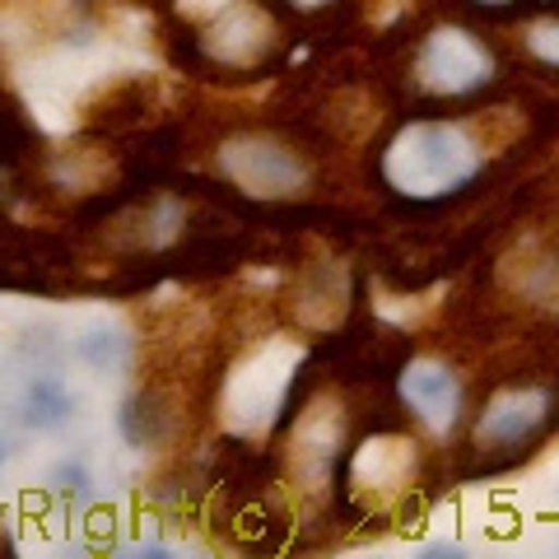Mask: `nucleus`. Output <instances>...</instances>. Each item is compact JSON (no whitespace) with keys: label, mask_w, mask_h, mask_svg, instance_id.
<instances>
[{"label":"nucleus","mask_w":559,"mask_h":559,"mask_svg":"<svg viewBox=\"0 0 559 559\" xmlns=\"http://www.w3.org/2000/svg\"><path fill=\"white\" fill-rule=\"evenodd\" d=\"M485 5H509V0H485Z\"/></svg>","instance_id":"10"},{"label":"nucleus","mask_w":559,"mask_h":559,"mask_svg":"<svg viewBox=\"0 0 559 559\" xmlns=\"http://www.w3.org/2000/svg\"><path fill=\"white\" fill-rule=\"evenodd\" d=\"M527 43H532L536 57H546L550 66H559V24H536Z\"/></svg>","instance_id":"7"},{"label":"nucleus","mask_w":559,"mask_h":559,"mask_svg":"<svg viewBox=\"0 0 559 559\" xmlns=\"http://www.w3.org/2000/svg\"><path fill=\"white\" fill-rule=\"evenodd\" d=\"M419 80L439 94H466L480 80H489L485 47L462 28H439L419 51Z\"/></svg>","instance_id":"2"},{"label":"nucleus","mask_w":559,"mask_h":559,"mask_svg":"<svg viewBox=\"0 0 559 559\" xmlns=\"http://www.w3.org/2000/svg\"><path fill=\"white\" fill-rule=\"evenodd\" d=\"M546 406H550V396L546 392H536V388H513V392H503L495 396L485 406L480 415V425H476V439L489 443V448H513L522 443L527 433L546 419Z\"/></svg>","instance_id":"3"},{"label":"nucleus","mask_w":559,"mask_h":559,"mask_svg":"<svg viewBox=\"0 0 559 559\" xmlns=\"http://www.w3.org/2000/svg\"><path fill=\"white\" fill-rule=\"evenodd\" d=\"M401 396H406L411 411L425 415L429 425H448V419L457 415V401H462L457 378H452L443 364H429V359H419L401 373Z\"/></svg>","instance_id":"4"},{"label":"nucleus","mask_w":559,"mask_h":559,"mask_svg":"<svg viewBox=\"0 0 559 559\" xmlns=\"http://www.w3.org/2000/svg\"><path fill=\"white\" fill-rule=\"evenodd\" d=\"M75 355L90 364V369H112V364L127 355V341H121V331H112V326H90L75 341Z\"/></svg>","instance_id":"6"},{"label":"nucleus","mask_w":559,"mask_h":559,"mask_svg":"<svg viewBox=\"0 0 559 559\" xmlns=\"http://www.w3.org/2000/svg\"><path fill=\"white\" fill-rule=\"evenodd\" d=\"M5 462H10V448H5V443H0V466H5Z\"/></svg>","instance_id":"9"},{"label":"nucleus","mask_w":559,"mask_h":559,"mask_svg":"<svg viewBox=\"0 0 559 559\" xmlns=\"http://www.w3.org/2000/svg\"><path fill=\"white\" fill-rule=\"evenodd\" d=\"M51 480H57L61 495H75V499H80L84 489H90V471H84V466H70V462H66V466H61Z\"/></svg>","instance_id":"8"},{"label":"nucleus","mask_w":559,"mask_h":559,"mask_svg":"<svg viewBox=\"0 0 559 559\" xmlns=\"http://www.w3.org/2000/svg\"><path fill=\"white\" fill-rule=\"evenodd\" d=\"M20 411H24V425L28 429H61L70 415H75V396L61 378H28V388L20 396Z\"/></svg>","instance_id":"5"},{"label":"nucleus","mask_w":559,"mask_h":559,"mask_svg":"<svg viewBox=\"0 0 559 559\" xmlns=\"http://www.w3.org/2000/svg\"><path fill=\"white\" fill-rule=\"evenodd\" d=\"M382 173H388V182L401 191V197L433 201V197H448V191H457L476 178L480 150L471 145V135L462 127H448V121H415V127H406L388 145Z\"/></svg>","instance_id":"1"}]
</instances>
